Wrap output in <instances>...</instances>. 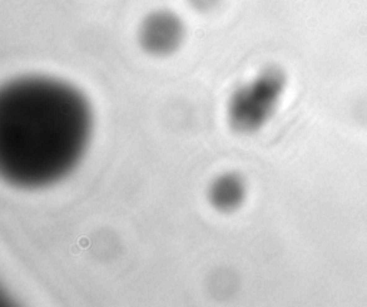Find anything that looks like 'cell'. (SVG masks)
<instances>
[{
  "instance_id": "obj_1",
  "label": "cell",
  "mask_w": 367,
  "mask_h": 307,
  "mask_svg": "<svg viewBox=\"0 0 367 307\" xmlns=\"http://www.w3.org/2000/svg\"><path fill=\"white\" fill-rule=\"evenodd\" d=\"M90 135V105L69 83L24 76L0 92V172L12 185L60 181L79 164Z\"/></svg>"
},
{
  "instance_id": "obj_2",
  "label": "cell",
  "mask_w": 367,
  "mask_h": 307,
  "mask_svg": "<svg viewBox=\"0 0 367 307\" xmlns=\"http://www.w3.org/2000/svg\"><path fill=\"white\" fill-rule=\"evenodd\" d=\"M284 88V76L275 68H267L231 96L228 116L234 129L252 132L270 119Z\"/></svg>"
},
{
  "instance_id": "obj_3",
  "label": "cell",
  "mask_w": 367,
  "mask_h": 307,
  "mask_svg": "<svg viewBox=\"0 0 367 307\" xmlns=\"http://www.w3.org/2000/svg\"><path fill=\"white\" fill-rule=\"evenodd\" d=\"M185 26L179 16L169 10H157L142 20L138 32L139 45L152 56H168L182 45Z\"/></svg>"
},
{
  "instance_id": "obj_4",
  "label": "cell",
  "mask_w": 367,
  "mask_h": 307,
  "mask_svg": "<svg viewBox=\"0 0 367 307\" xmlns=\"http://www.w3.org/2000/svg\"><path fill=\"white\" fill-rule=\"evenodd\" d=\"M208 197L217 209L232 211L241 205L245 197V185L238 175L224 174L211 184Z\"/></svg>"
},
{
  "instance_id": "obj_5",
  "label": "cell",
  "mask_w": 367,
  "mask_h": 307,
  "mask_svg": "<svg viewBox=\"0 0 367 307\" xmlns=\"http://www.w3.org/2000/svg\"><path fill=\"white\" fill-rule=\"evenodd\" d=\"M188 2H189L191 6L194 7V9H197V10L209 12V10H212L214 7H217L221 0H188Z\"/></svg>"
}]
</instances>
